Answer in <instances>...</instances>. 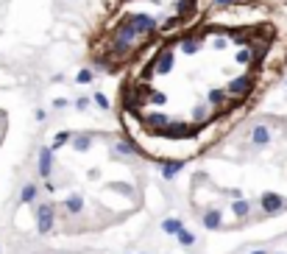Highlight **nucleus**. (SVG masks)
I'll return each instance as SVG.
<instances>
[{
	"label": "nucleus",
	"instance_id": "obj_1",
	"mask_svg": "<svg viewBox=\"0 0 287 254\" xmlns=\"http://www.w3.org/2000/svg\"><path fill=\"white\" fill-rule=\"evenodd\" d=\"M284 75L287 9L215 0L117 79L115 117L142 159L190 165L223 145Z\"/></svg>",
	"mask_w": 287,
	"mask_h": 254
},
{
	"label": "nucleus",
	"instance_id": "obj_2",
	"mask_svg": "<svg viewBox=\"0 0 287 254\" xmlns=\"http://www.w3.org/2000/svg\"><path fill=\"white\" fill-rule=\"evenodd\" d=\"M215 0H100L87 31V59L98 73L120 75L153 45L187 31Z\"/></svg>",
	"mask_w": 287,
	"mask_h": 254
},
{
	"label": "nucleus",
	"instance_id": "obj_3",
	"mask_svg": "<svg viewBox=\"0 0 287 254\" xmlns=\"http://www.w3.org/2000/svg\"><path fill=\"white\" fill-rule=\"evenodd\" d=\"M256 3H268V6H279V9H287V0H256Z\"/></svg>",
	"mask_w": 287,
	"mask_h": 254
}]
</instances>
